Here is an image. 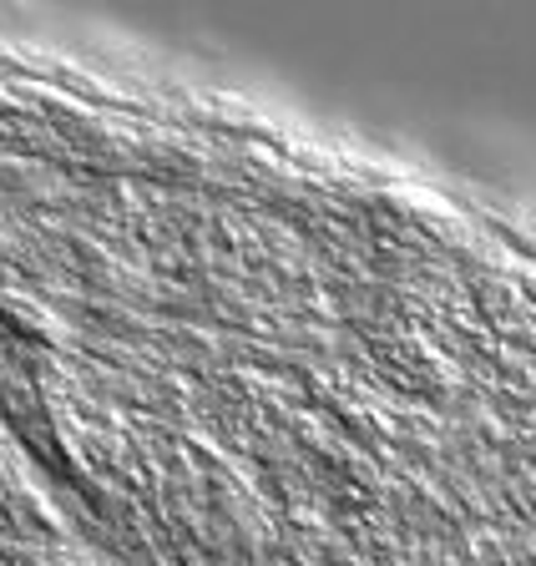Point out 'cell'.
<instances>
[{"instance_id":"obj_1","label":"cell","mask_w":536,"mask_h":566,"mask_svg":"<svg viewBox=\"0 0 536 566\" xmlns=\"http://www.w3.org/2000/svg\"><path fill=\"white\" fill-rule=\"evenodd\" d=\"M0 324L25 344H56L61 339V324L46 304H36L31 294H0Z\"/></svg>"}]
</instances>
